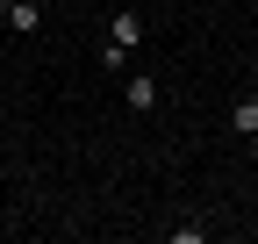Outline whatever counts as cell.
Here are the masks:
<instances>
[{
    "label": "cell",
    "mask_w": 258,
    "mask_h": 244,
    "mask_svg": "<svg viewBox=\"0 0 258 244\" xmlns=\"http://www.w3.org/2000/svg\"><path fill=\"white\" fill-rule=\"evenodd\" d=\"M137 50H144V15H137V8H115L108 29H101V65H108V72H129Z\"/></svg>",
    "instance_id": "cell-1"
},
{
    "label": "cell",
    "mask_w": 258,
    "mask_h": 244,
    "mask_svg": "<svg viewBox=\"0 0 258 244\" xmlns=\"http://www.w3.org/2000/svg\"><path fill=\"white\" fill-rule=\"evenodd\" d=\"M0 15H8L15 36H36V29H43V0H0Z\"/></svg>",
    "instance_id": "cell-2"
},
{
    "label": "cell",
    "mask_w": 258,
    "mask_h": 244,
    "mask_svg": "<svg viewBox=\"0 0 258 244\" xmlns=\"http://www.w3.org/2000/svg\"><path fill=\"white\" fill-rule=\"evenodd\" d=\"M158 94H165V86H158L151 72H129V79H122V101L137 108V115H151V108H158Z\"/></svg>",
    "instance_id": "cell-3"
},
{
    "label": "cell",
    "mask_w": 258,
    "mask_h": 244,
    "mask_svg": "<svg viewBox=\"0 0 258 244\" xmlns=\"http://www.w3.org/2000/svg\"><path fill=\"white\" fill-rule=\"evenodd\" d=\"M230 130H237V137H258V94H237V108H230Z\"/></svg>",
    "instance_id": "cell-4"
},
{
    "label": "cell",
    "mask_w": 258,
    "mask_h": 244,
    "mask_svg": "<svg viewBox=\"0 0 258 244\" xmlns=\"http://www.w3.org/2000/svg\"><path fill=\"white\" fill-rule=\"evenodd\" d=\"M43 8H50V0H43Z\"/></svg>",
    "instance_id": "cell-5"
}]
</instances>
